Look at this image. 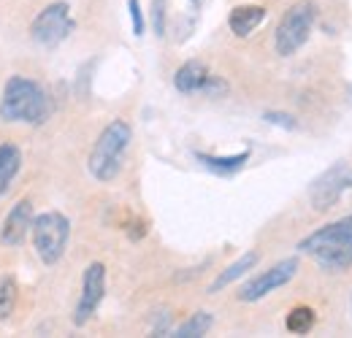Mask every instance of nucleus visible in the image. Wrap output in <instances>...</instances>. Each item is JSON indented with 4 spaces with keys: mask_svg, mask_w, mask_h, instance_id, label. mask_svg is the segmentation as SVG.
<instances>
[{
    "mask_svg": "<svg viewBox=\"0 0 352 338\" xmlns=\"http://www.w3.org/2000/svg\"><path fill=\"white\" fill-rule=\"evenodd\" d=\"M298 252L311 257L328 273H344L352 268V214L322 225L298 244Z\"/></svg>",
    "mask_w": 352,
    "mask_h": 338,
    "instance_id": "1",
    "label": "nucleus"
},
{
    "mask_svg": "<svg viewBox=\"0 0 352 338\" xmlns=\"http://www.w3.org/2000/svg\"><path fill=\"white\" fill-rule=\"evenodd\" d=\"M49 117V98L38 82L28 76H11L3 87L0 120L3 122H28L41 125Z\"/></svg>",
    "mask_w": 352,
    "mask_h": 338,
    "instance_id": "2",
    "label": "nucleus"
},
{
    "mask_svg": "<svg viewBox=\"0 0 352 338\" xmlns=\"http://www.w3.org/2000/svg\"><path fill=\"white\" fill-rule=\"evenodd\" d=\"M131 138L133 130L125 120H111L109 125L100 130V135L92 144L87 157V168L98 181L106 184V181H114L120 176L125 152L131 146Z\"/></svg>",
    "mask_w": 352,
    "mask_h": 338,
    "instance_id": "3",
    "label": "nucleus"
},
{
    "mask_svg": "<svg viewBox=\"0 0 352 338\" xmlns=\"http://www.w3.org/2000/svg\"><path fill=\"white\" fill-rule=\"evenodd\" d=\"M314 22H317V8H314V3H309V0L293 3V5L282 14V19H279V25H276V30H274V49H276V54L293 57V54L309 41Z\"/></svg>",
    "mask_w": 352,
    "mask_h": 338,
    "instance_id": "4",
    "label": "nucleus"
},
{
    "mask_svg": "<svg viewBox=\"0 0 352 338\" xmlns=\"http://www.w3.org/2000/svg\"><path fill=\"white\" fill-rule=\"evenodd\" d=\"M30 236H33V247H36V254L41 257V262L54 265L65 254L68 238H71V222L65 214L44 212L33 216Z\"/></svg>",
    "mask_w": 352,
    "mask_h": 338,
    "instance_id": "5",
    "label": "nucleus"
},
{
    "mask_svg": "<svg viewBox=\"0 0 352 338\" xmlns=\"http://www.w3.org/2000/svg\"><path fill=\"white\" fill-rule=\"evenodd\" d=\"M74 27L76 22L71 16V5L65 0H57L41 8L38 16L30 22V38L44 49H54L74 33Z\"/></svg>",
    "mask_w": 352,
    "mask_h": 338,
    "instance_id": "6",
    "label": "nucleus"
},
{
    "mask_svg": "<svg viewBox=\"0 0 352 338\" xmlns=\"http://www.w3.org/2000/svg\"><path fill=\"white\" fill-rule=\"evenodd\" d=\"M347 190H352V166L344 163V160H339V163H333L331 168L325 170L322 176H317V179L311 181V187H309L311 209H314V212H328V209H333V206L342 201V195H344Z\"/></svg>",
    "mask_w": 352,
    "mask_h": 338,
    "instance_id": "7",
    "label": "nucleus"
},
{
    "mask_svg": "<svg viewBox=\"0 0 352 338\" xmlns=\"http://www.w3.org/2000/svg\"><path fill=\"white\" fill-rule=\"evenodd\" d=\"M296 273H298V257H285V260H279L276 265H271L268 271L252 276V279L241 287L239 300H241V303L263 300L265 295H271V293H276L279 287H285L287 282H293Z\"/></svg>",
    "mask_w": 352,
    "mask_h": 338,
    "instance_id": "8",
    "label": "nucleus"
},
{
    "mask_svg": "<svg viewBox=\"0 0 352 338\" xmlns=\"http://www.w3.org/2000/svg\"><path fill=\"white\" fill-rule=\"evenodd\" d=\"M103 297H106V265L103 262H89L87 271H85V279H82V295H79L76 311H74V325L76 328L87 325L95 317Z\"/></svg>",
    "mask_w": 352,
    "mask_h": 338,
    "instance_id": "9",
    "label": "nucleus"
},
{
    "mask_svg": "<svg viewBox=\"0 0 352 338\" xmlns=\"http://www.w3.org/2000/svg\"><path fill=\"white\" fill-rule=\"evenodd\" d=\"M30 225H33V203H30V198H25L6 214L3 227H0V241L6 247H19L28 238Z\"/></svg>",
    "mask_w": 352,
    "mask_h": 338,
    "instance_id": "10",
    "label": "nucleus"
},
{
    "mask_svg": "<svg viewBox=\"0 0 352 338\" xmlns=\"http://www.w3.org/2000/svg\"><path fill=\"white\" fill-rule=\"evenodd\" d=\"M212 71L201 60H187L174 74V87L182 95H204L206 84L212 82Z\"/></svg>",
    "mask_w": 352,
    "mask_h": 338,
    "instance_id": "11",
    "label": "nucleus"
},
{
    "mask_svg": "<svg viewBox=\"0 0 352 338\" xmlns=\"http://www.w3.org/2000/svg\"><path fill=\"white\" fill-rule=\"evenodd\" d=\"M263 19H265L263 5H236L230 11V16H228V27H230L233 36L247 38V36H252L263 25Z\"/></svg>",
    "mask_w": 352,
    "mask_h": 338,
    "instance_id": "12",
    "label": "nucleus"
},
{
    "mask_svg": "<svg viewBox=\"0 0 352 338\" xmlns=\"http://www.w3.org/2000/svg\"><path fill=\"white\" fill-rule=\"evenodd\" d=\"M261 262V252H247V254H241L236 262H230L222 273H217V279L209 284V295H214V293H220V290H225V287H230L236 279H241V276H247L255 265Z\"/></svg>",
    "mask_w": 352,
    "mask_h": 338,
    "instance_id": "13",
    "label": "nucleus"
},
{
    "mask_svg": "<svg viewBox=\"0 0 352 338\" xmlns=\"http://www.w3.org/2000/svg\"><path fill=\"white\" fill-rule=\"evenodd\" d=\"M195 160L204 166L206 170H212L214 176H233L250 163V149L239 152V155H204V152H195Z\"/></svg>",
    "mask_w": 352,
    "mask_h": 338,
    "instance_id": "14",
    "label": "nucleus"
},
{
    "mask_svg": "<svg viewBox=\"0 0 352 338\" xmlns=\"http://www.w3.org/2000/svg\"><path fill=\"white\" fill-rule=\"evenodd\" d=\"M22 168V152L16 144H0V195L8 192L11 181Z\"/></svg>",
    "mask_w": 352,
    "mask_h": 338,
    "instance_id": "15",
    "label": "nucleus"
},
{
    "mask_svg": "<svg viewBox=\"0 0 352 338\" xmlns=\"http://www.w3.org/2000/svg\"><path fill=\"white\" fill-rule=\"evenodd\" d=\"M212 325H214V317H212L209 311H195V314H190V317L176 328L171 336L174 338H201L212 330Z\"/></svg>",
    "mask_w": 352,
    "mask_h": 338,
    "instance_id": "16",
    "label": "nucleus"
},
{
    "mask_svg": "<svg viewBox=\"0 0 352 338\" xmlns=\"http://www.w3.org/2000/svg\"><path fill=\"white\" fill-rule=\"evenodd\" d=\"M314 322H317L314 308H309V306H296V308H290V314H287V319H285V328H287L290 333L304 336V333H309V330L314 328Z\"/></svg>",
    "mask_w": 352,
    "mask_h": 338,
    "instance_id": "17",
    "label": "nucleus"
},
{
    "mask_svg": "<svg viewBox=\"0 0 352 338\" xmlns=\"http://www.w3.org/2000/svg\"><path fill=\"white\" fill-rule=\"evenodd\" d=\"M19 300V284L14 276H0V322H6Z\"/></svg>",
    "mask_w": 352,
    "mask_h": 338,
    "instance_id": "18",
    "label": "nucleus"
},
{
    "mask_svg": "<svg viewBox=\"0 0 352 338\" xmlns=\"http://www.w3.org/2000/svg\"><path fill=\"white\" fill-rule=\"evenodd\" d=\"M166 8H168V0H152V30L157 38L166 36Z\"/></svg>",
    "mask_w": 352,
    "mask_h": 338,
    "instance_id": "19",
    "label": "nucleus"
},
{
    "mask_svg": "<svg viewBox=\"0 0 352 338\" xmlns=\"http://www.w3.org/2000/svg\"><path fill=\"white\" fill-rule=\"evenodd\" d=\"M128 11H131V22H133V36L141 38L144 30H146V19H144V11H141V3L138 0H128Z\"/></svg>",
    "mask_w": 352,
    "mask_h": 338,
    "instance_id": "20",
    "label": "nucleus"
},
{
    "mask_svg": "<svg viewBox=\"0 0 352 338\" xmlns=\"http://www.w3.org/2000/svg\"><path fill=\"white\" fill-rule=\"evenodd\" d=\"M263 120L268 122V125L285 127V130H296V127H298V120L290 117V114H285V111H265Z\"/></svg>",
    "mask_w": 352,
    "mask_h": 338,
    "instance_id": "21",
    "label": "nucleus"
},
{
    "mask_svg": "<svg viewBox=\"0 0 352 338\" xmlns=\"http://www.w3.org/2000/svg\"><path fill=\"white\" fill-rule=\"evenodd\" d=\"M192 3H198V0H192Z\"/></svg>",
    "mask_w": 352,
    "mask_h": 338,
    "instance_id": "22",
    "label": "nucleus"
},
{
    "mask_svg": "<svg viewBox=\"0 0 352 338\" xmlns=\"http://www.w3.org/2000/svg\"><path fill=\"white\" fill-rule=\"evenodd\" d=\"M350 92H352V89H350Z\"/></svg>",
    "mask_w": 352,
    "mask_h": 338,
    "instance_id": "23",
    "label": "nucleus"
}]
</instances>
